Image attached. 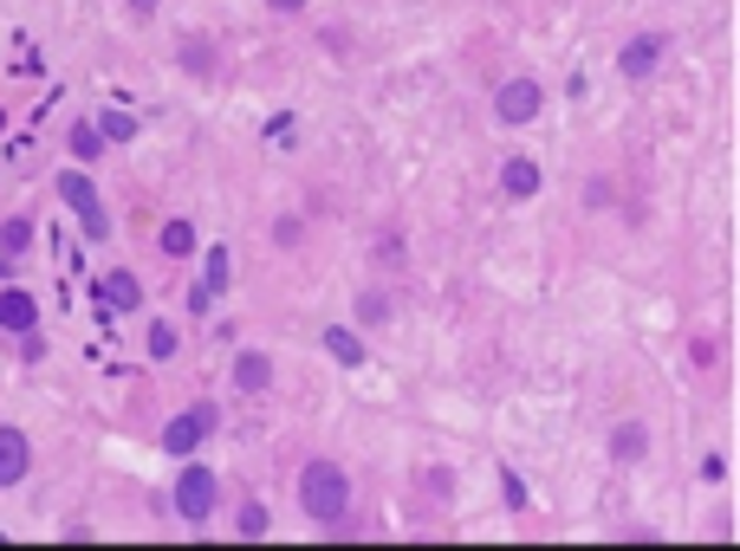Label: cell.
Instances as JSON below:
<instances>
[{"label": "cell", "instance_id": "1", "mask_svg": "<svg viewBox=\"0 0 740 551\" xmlns=\"http://www.w3.org/2000/svg\"><path fill=\"white\" fill-rule=\"evenodd\" d=\"M293 493H299V513L312 519V526H325V532H345L351 526V468L345 461H332V454H312L305 468H299V481H293Z\"/></svg>", "mask_w": 740, "mask_h": 551}, {"label": "cell", "instance_id": "28", "mask_svg": "<svg viewBox=\"0 0 740 551\" xmlns=\"http://www.w3.org/2000/svg\"><path fill=\"white\" fill-rule=\"evenodd\" d=\"M312 0H267V13H280V20H293V13H305Z\"/></svg>", "mask_w": 740, "mask_h": 551}, {"label": "cell", "instance_id": "5", "mask_svg": "<svg viewBox=\"0 0 740 551\" xmlns=\"http://www.w3.org/2000/svg\"><path fill=\"white\" fill-rule=\"evenodd\" d=\"M663 59H669V33L663 26H637V33L617 46V78H624V85H650V78L663 71Z\"/></svg>", "mask_w": 740, "mask_h": 551}, {"label": "cell", "instance_id": "11", "mask_svg": "<svg viewBox=\"0 0 740 551\" xmlns=\"http://www.w3.org/2000/svg\"><path fill=\"white\" fill-rule=\"evenodd\" d=\"M26 474H33V441H26V428L0 421V486H20Z\"/></svg>", "mask_w": 740, "mask_h": 551}, {"label": "cell", "instance_id": "30", "mask_svg": "<svg viewBox=\"0 0 740 551\" xmlns=\"http://www.w3.org/2000/svg\"><path fill=\"white\" fill-rule=\"evenodd\" d=\"M124 7H131V13H137V20H149V13H156V7H162V0H124Z\"/></svg>", "mask_w": 740, "mask_h": 551}, {"label": "cell", "instance_id": "26", "mask_svg": "<svg viewBox=\"0 0 740 551\" xmlns=\"http://www.w3.org/2000/svg\"><path fill=\"white\" fill-rule=\"evenodd\" d=\"M98 131H104V143H124V137H137V124H131L124 111H104V117H98Z\"/></svg>", "mask_w": 740, "mask_h": 551}, {"label": "cell", "instance_id": "15", "mask_svg": "<svg viewBox=\"0 0 740 551\" xmlns=\"http://www.w3.org/2000/svg\"><path fill=\"white\" fill-rule=\"evenodd\" d=\"M176 66L189 71V78H215V71H222V53H215V40H202V33H195V40H182V46H176Z\"/></svg>", "mask_w": 740, "mask_h": 551}, {"label": "cell", "instance_id": "17", "mask_svg": "<svg viewBox=\"0 0 740 551\" xmlns=\"http://www.w3.org/2000/svg\"><path fill=\"white\" fill-rule=\"evenodd\" d=\"M227 273H234V260H227V247H209V267H202V299H222L227 292Z\"/></svg>", "mask_w": 740, "mask_h": 551}, {"label": "cell", "instance_id": "10", "mask_svg": "<svg viewBox=\"0 0 740 551\" xmlns=\"http://www.w3.org/2000/svg\"><path fill=\"white\" fill-rule=\"evenodd\" d=\"M91 299H98L104 312H137V305H144V279L131 273V267H111V273L91 285Z\"/></svg>", "mask_w": 740, "mask_h": 551}, {"label": "cell", "instance_id": "9", "mask_svg": "<svg viewBox=\"0 0 740 551\" xmlns=\"http://www.w3.org/2000/svg\"><path fill=\"white\" fill-rule=\"evenodd\" d=\"M227 376H234V390H240V396H273L280 363H273L260 345H247V350H234V370H227Z\"/></svg>", "mask_w": 740, "mask_h": 551}, {"label": "cell", "instance_id": "13", "mask_svg": "<svg viewBox=\"0 0 740 551\" xmlns=\"http://www.w3.org/2000/svg\"><path fill=\"white\" fill-rule=\"evenodd\" d=\"M33 325H40V299H33V292H20V285H7V292H0V331L26 338Z\"/></svg>", "mask_w": 740, "mask_h": 551}, {"label": "cell", "instance_id": "23", "mask_svg": "<svg viewBox=\"0 0 740 551\" xmlns=\"http://www.w3.org/2000/svg\"><path fill=\"white\" fill-rule=\"evenodd\" d=\"M144 350L156 357V363H169V357H176V325H169V318H156V325H149V338H144Z\"/></svg>", "mask_w": 740, "mask_h": 551}, {"label": "cell", "instance_id": "24", "mask_svg": "<svg viewBox=\"0 0 740 551\" xmlns=\"http://www.w3.org/2000/svg\"><path fill=\"white\" fill-rule=\"evenodd\" d=\"M299 240H305V214H280V221H273V247L293 254Z\"/></svg>", "mask_w": 740, "mask_h": 551}, {"label": "cell", "instance_id": "12", "mask_svg": "<svg viewBox=\"0 0 740 551\" xmlns=\"http://www.w3.org/2000/svg\"><path fill=\"white\" fill-rule=\"evenodd\" d=\"M318 345H325V357H332L338 370H365V363H370V345H365V331H358V325H325V338H318Z\"/></svg>", "mask_w": 740, "mask_h": 551}, {"label": "cell", "instance_id": "25", "mask_svg": "<svg viewBox=\"0 0 740 551\" xmlns=\"http://www.w3.org/2000/svg\"><path fill=\"white\" fill-rule=\"evenodd\" d=\"M721 363V345L715 338H688V370H715Z\"/></svg>", "mask_w": 740, "mask_h": 551}, {"label": "cell", "instance_id": "2", "mask_svg": "<svg viewBox=\"0 0 740 551\" xmlns=\"http://www.w3.org/2000/svg\"><path fill=\"white\" fill-rule=\"evenodd\" d=\"M539 117H546V85H539L532 71H514V78L494 85V124H501V131H526V124H539Z\"/></svg>", "mask_w": 740, "mask_h": 551}, {"label": "cell", "instance_id": "22", "mask_svg": "<svg viewBox=\"0 0 740 551\" xmlns=\"http://www.w3.org/2000/svg\"><path fill=\"white\" fill-rule=\"evenodd\" d=\"M370 260H377V267H403V260H410L403 234H396V227H390V234H377V240H370Z\"/></svg>", "mask_w": 740, "mask_h": 551}, {"label": "cell", "instance_id": "18", "mask_svg": "<svg viewBox=\"0 0 740 551\" xmlns=\"http://www.w3.org/2000/svg\"><path fill=\"white\" fill-rule=\"evenodd\" d=\"M72 162L78 169H85V162H98V156H104V131H98V124H72Z\"/></svg>", "mask_w": 740, "mask_h": 551}, {"label": "cell", "instance_id": "8", "mask_svg": "<svg viewBox=\"0 0 740 551\" xmlns=\"http://www.w3.org/2000/svg\"><path fill=\"white\" fill-rule=\"evenodd\" d=\"M604 454H610V468H643V461L657 454V428H650L643 415H624V421H610Z\"/></svg>", "mask_w": 740, "mask_h": 551}, {"label": "cell", "instance_id": "7", "mask_svg": "<svg viewBox=\"0 0 740 551\" xmlns=\"http://www.w3.org/2000/svg\"><path fill=\"white\" fill-rule=\"evenodd\" d=\"M494 189H501V202H539V189H546V162L539 156H526V149H514V156H501V169H494Z\"/></svg>", "mask_w": 740, "mask_h": 551}, {"label": "cell", "instance_id": "6", "mask_svg": "<svg viewBox=\"0 0 740 551\" xmlns=\"http://www.w3.org/2000/svg\"><path fill=\"white\" fill-rule=\"evenodd\" d=\"M222 428V409L215 403H189L182 415H169L162 421V454H176V461H189L195 448H209V435Z\"/></svg>", "mask_w": 740, "mask_h": 551}, {"label": "cell", "instance_id": "20", "mask_svg": "<svg viewBox=\"0 0 740 551\" xmlns=\"http://www.w3.org/2000/svg\"><path fill=\"white\" fill-rule=\"evenodd\" d=\"M234 532H240V539H267V532H273V513H267L260 499H247V506L234 513Z\"/></svg>", "mask_w": 740, "mask_h": 551}, {"label": "cell", "instance_id": "16", "mask_svg": "<svg viewBox=\"0 0 740 551\" xmlns=\"http://www.w3.org/2000/svg\"><path fill=\"white\" fill-rule=\"evenodd\" d=\"M351 318H358V331H383V325L396 318V299H390L383 285H370V292H358V305H351Z\"/></svg>", "mask_w": 740, "mask_h": 551}, {"label": "cell", "instance_id": "29", "mask_svg": "<svg viewBox=\"0 0 740 551\" xmlns=\"http://www.w3.org/2000/svg\"><path fill=\"white\" fill-rule=\"evenodd\" d=\"M501 486H507V506H526V486H519V474H501Z\"/></svg>", "mask_w": 740, "mask_h": 551}, {"label": "cell", "instance_id": "3", "mask_svg": "<svg viewBox=\"0 0 740 551\" xmlns=\"http://www.w3.org/2000/svg\"><path fill=\"white\" fill-rule=\"evenodd\" d=\"M169 499H176V513H182L189 526H209V519H215V506H222V481H215V468H202V461L189 454Z\"/></svg>", "mask_w": 740, "mask_h": 551}, {"label": "cell", "instance_id": "21", "mask_svg": "<svg viewBox=\"0 0 740 551\" xmlns=\"http://www.w3.org/2000/svg\"><path fill=\"white\" fill-rule=\"evenodd\" d=\"M33 247V221L26 214H13V221H0V254L13 260V254H26Z\"/></svg>", "mask_w": 740, "mask_h": 551}, {"label": "cell", "instance_id": "27", "mask_svg": "<svg viewBox=\"0 0 740 551\" xmlns=\"http://www.w3.org/2000/svg\"><path fill=\"white\" fill-rule=\"evenodd\" d=\"M610 202H617V182H610V176H597V182H585V207H597V214H604Z\"/></svg>", "mask_w": 740, "mask_h": 551}, {"label": "cell", "instance_id": "14", "mask_svg": "<svg viewBox=\"0 0 740 551\" xmlns=\"http://www.w3.org/2000/svg\"><path fill=\"white\" fill-rule=\"evenodd\" d=\"M156 247H162V260H189V254L202 247V234H195V221H189V214H176V221H162Z\"/></svg>", "mask_w": 740, "mask_h": 551}, {"label": "cell", "instance_id": "19", "mask_svg": "<svg viewBox=\"0 0 740 551\" xmlns=\"http://www.w3.org/2000/svg\"><path fill=\"white\" fill-rule=\"evenodd\" d=\"M416 486L429 493V506H455V468H423Z\"/></svg>", "mask_w": 740, "mask_h": 551}, {"label": "cell", "instance_id": "4", "mask_svg": "<svg viewBox=\"0 0 740 551\" xmlns=\"http://www.w3.org/2000/svg\"><path fill=\"white\" fill-rule=\"evenodd\" d=\"M59 202L78 214V227H85V240H111V207H104V195H98V182L85 176V169H66L59 182Z\"/></svg>", "mask_w": 740, "mask_h": 551}]
</instances>
